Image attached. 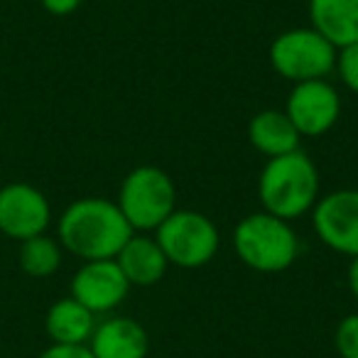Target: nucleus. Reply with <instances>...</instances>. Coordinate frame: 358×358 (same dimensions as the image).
<instances>
[{"label":"nucleus","instance_id":"nucleus-1","mask_svg":"<svg viewBox=\"0 0 358 358\" xmlns=\"http://www.w3.org/2000/svg\"><path fill=\"white\" fill-rule=\"evenodd\" d=\"M135 231L118 204L101 196L76 199L57 221V241L66 253L86 260H113Z\"/></svg>","mask_w":358,"mask_h":358},{"label":"nucleus","instance_id":"nucleus-2","mask_svg":"<svg viewBox=\"0 0 358 358\" xmlns=\"http://www.w3.org/2000/svg\"><path fill=\"white\" fill-rule=\"evenodd\" d=\"M319 169L309 155L294 150L265 162L258 179V196L263 211L282 221L312 214L319 201Z\"/></svg>","mask_w":358,"mask_h":358},{"label":"nucleus","instance_id":"nucleus-3","mask_svg":"<svg viewBox=\"0 0 358 358\" xmlns=\"http://www.w3.org/2000/svg\"><path fill=\"white\" fill-rule=\"evenodd\" d=\"M234 250L250 270L282 273L297 260L299 241L289 221L278 219L268 211H258L236 224Z\"/></svg>","mask_w":358,"mask_h":358},{"label":"nucleus","instance_id":"nucleus-4","mask_svg":"<svg viewBox=\"0 0 358 358\" xmlns=\"http://www.w3.org/2000/svg\"><path fill=\"white\" fill-rule=\"evenodd\" d=\"M115 204L135 234L157 231L177 211V189L164 169L140 164L125 174Z\"/></svg>","mask_w":358,"mask_h":358},{"label":"nucleus","instance_id":"nucleus-5","mask_svg":"<svg viewBox=\"0 0 358 358\" xmlns=\"http://www.w3.org/2000/svg\"><path fill=\"white\" fill-rule=\"evenodd\" d=\"M336 47L314 27H292L280 32L270 45V64L292 84L327 79L336 66Z\"/></svg>","mask_w":358,"mask_h":358},{"label":"nucleus","instance_id":"nucleus-6","mask_svg":"<svg viewBox=\"0 0 358 358\" xmlns=\"http://www.w3.org/2000/svg\"><path fill=\"white\" fill-rule=\"evenodd\" d=\"M155 241L169 265L194 270L211 263L219 253V229L209 216L192 209H177L157 231Z\"/></svg>","mask_w":358,"mask_h":358},{"label":"nucleus","instance_id":"nucleus-7","mask_svg":"<svg viewBox=\"0 0 358 358\" xmlns=\"http://www.w3.org/2000/svg\"><path fill=\"white\" fill-rule=\"evenodd\" d=\"M312 226L327 248L348 258L358 255V189H336L319 196Z\"/></svg>","mask_w":358,"mask_h":358},{"label":"nucleus","instance_id":"nucleus-8","mask_svg":"<svg viewBox=\"0 0 358 358\" xmlns=\"http://www.w3.org/2000/svg\"><path fill=\"white\" fill-rule=\"evenodd\" d=\"M52 224V206L37 187L10 182L0 187V234L13 241H27L47 234Z\"/></svg>","mask_w":358,"mask_h":358},{"label":"nucleus","instance_id":"nucleus-9","mask_svg":"<svg viewBox=\"0 0 358 358\" xmlns=\"http://www.w3.org/2000/svg\"><path fill=\"white\" fill-rule=\"evenodd\" d=\"M285 113L302 138H322L336 125L341 115V99L327 79L302 81L289 91Z\"/></svg>","mask_w":358,"mask_h":358},{"label":"nucleus","instance_id":"nucleus-10","mask_svg":"<svg viewBox=\"0 0 358 358\" xmlns=\"http://www.w3.org/2000/svg\"><path fill=\"white\" fill-rule=\"evenodd\" d=\"M130 292V282L113 260H86L71 278V297L89 312L106 314L120 307Z\"/></svg>","mask_w":358,"mask_h":358},{"label":"nucleus","instance_id":"nucleus-11","mask_svg":"<svg viewBox=\"0 0 358 358\" xmlns=\"http://www.w3.org/2000/svg\"><path fill=\"white\" fill-rule=\"evenodd\" d=\"M96 358H145L148 356V331L130 317H110L96 324L89 341Z\"/></svg>","mask_w":358,"mask_h":358},{"label":"nucleus","instance_id":"nucleus-12","mask_svg":"<svg viewBox=\"0 0 358 358\" xmlns=\"http://www.w3.org/2000/svg\"><path fill=\"white\" fill-rule=\"evenodd\" d=\"M115 263L123 270L125 280L138 287H150L157 285L164 278L169 268V260L164 258L162 248L155 238L143 234H133L128 238V243L120 248V253L115 255Z\"/></svg>","mask_w":358,"mask_h":358},{"label":"nucleus","instance_id":"nucleus-13","mask_svg":"<svg viewBox=\"0 0 358 358\" xmlns=\"http://www.w3.org/2000/svg\"><path fill=\"white\" fill-rule=\"evenodd\" d=\"M309 20L336 50L358 42V0H309Z\"/></svg>","mask_w":358,"mask_h":358},{"label":"nucleus","instance_id":"nucleus-14","mask_svg":"<svg viewBox=\"0 0 358 358\" xmlns=\"http://www.w3.org/2000/svg\"><path fill=\"white\" fill-rule=\"evenodd\" d=\"M248 138L250 145L265 155L268 159L280 157V155H289L299 150V140L302 135L292 125L285 110L278 108H265L253 115L248 125Z\"/></svg>","mask_w":358,"mask_h":358},{"label":"nucleus","instance_id":"nucleus-15","mask_svg":"<svg viewBox=\"0 0 358 358\" xmlns=\"http://www.w3.org/2000/svg\"><path fill=\"white\" fill-rule=\"evenodd\" d=\"M45 329L52 343H89L96 331V314L89 312L74 297L57 299L45 317Z\"/></svg>","mask_w":358,"mask_h":358},{"label":"nucleus","instance_id":"nucleus-16","mask_svg":"<svg viewBox=\"0 0 358 358\" xmlns=\"http://www.w3.org/2000/svg\"><path fill=\"white\" fill-rule=\"evenodd\" d=\"M62 255H64V248L59 241L42 234L22 241L17 260H20L22 273L30 278H52L62 268Z\"/></svg>","mask_w":358,"mask_h":358},{"label":"nucleus","instance_id":"nucleus-17","mask_svg":"<svg viewBox=\"0 0 358 358\" xmlns=\"http://www.w3.org/2000/svg\"><path fill=\"white\" fill-rule=\"evenodd\" d=\"M334 343L341 358H358V314H348L338 322Z\"/></svg>","mask_w":358,"mask_h":358},{"label":"nucleus","instance_id":"nucleus-18","mask_svg":"<svg viewBox=\"0 0 358 358\" xmlns=\"http://www.w3.org/2000/svg\"><path fill=\"white\" fill-rule=\"evenodd\" d=\"M338 76H341L343 86L353 94H358V42L346 45L336 52V66H334Z\"/></svg>","mask_w":358,"mask_h":358},{"label":"nucleus","instance_id":"nucleus-19","mask_svg":"<svg viewBox=\"0 0 358 358\" xmlns=\"http://www.w3.org/2000/svg\"><path fill=\"white\" fill-rule=\"evenodd\" d=\"M40 358H96L91 353L89 343H79V346H71V343H52L50 348L40 353Z\"/></svg>","mask_w":358,"mask_h":358},{"label":"nucleus","instance_id":"nucleus-20","mask_svg":"<svg viewBox=\"0 0 358 358\" xmlns=\"http://www.w3.org/2000/svg\"><path fill=\"white\" fill-rule=\"evenodd\" d=\"M79 6H81V0H42V8L57 17L71 15Z\"/></svg>","mask_w":358,"mask_h":358},{"label":"nucleus","instance_id":"nucleus-21","mask_svg":"<svg viewBox=\"0 0 358 358\" xmlns=\"http://www.w3.org/2000/svg\"><path fill=\"white\" fill-rule=\"evenodd\" d=\"M348 289L358 299V255L351 258V265H348Z\"/></svg>","mask_w":358,"mask_h":358}]
</instances>
